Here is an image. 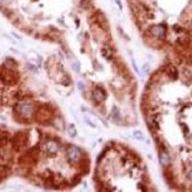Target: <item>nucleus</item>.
Segmentation results:
<instances>
[{"label": "nucleus", "mask_w": 192, "mask_h": 192, "mask_svg": "<svg viewBox=\"0 0 192 192\" xmlns=\"http://www.w3.org/2000/svg\"><path fill=\"white\" fill-rule=\"evenodd\" d=\"M66 155L70 160L77 163L81 159V151H80V149L77 146H70L69 150H67V152H66Z\"/></svg>", "instance_id": "nucleus-5"}, {"label": "nucleus", "mask_w": 192, "mask_h": 192, "mask_svg": "<svg viewBox=\"0 0 192 192\" xmlns=\"http://www.w3.org/2000/svg\"><path fill=\"white\" fill-rule=\"evenodd\" d=\"M73 67H74V70H76V71H79V69H78V63H74Z\"/></svg>", "instance_id": "nucleus-17"}, {"label": "nucleus", "mask_w": 192, "mask_h": 192, "mask_svg": "<svg viewBox=\"0 0 192 192\" xmlns=\"http://www.w3.org/2000/svg\"><path fill=\"white\" fill-rule=\"evenodd\" d=\"M67 132H69V136L70 137H76L77 136V130H76V126L73 125V124H71V125L69 126V131H67Z\"/></svg>", "instance_id": "nucleus-12"}, {"label": "nucleus", "mask_w": 192, "mask_h": 192, "mask_svg": "<svg viewBox=\"0 0 192 192\" xmlns=\"http://www.w3.org/2000/svg\"><path fill=\"white\" fill-rule=\"evenodd\" d=\"M167 73L172 79H176L177 78V69L174 66H169L167 67Z\"/></svg>", "instance_id": "nucleus-11"}, {"label": "nucleus", "mask_w": 192, "mask_h": 192, "mask_svg": "<svg viewBox=\"0 0 192 192\" xmlns=\"http://www.w3.org/2000/svg\"><path fill=\"white\" fill-rule=\"evenodd\" d=\"M188 178L190 179V180H192V170H191V171L188 173Z\"/></svg>", "instance_id": "nucleus-16"}, {"label": "nucleus", "mask_w": 192, "mask_h": 192, "mask_svg": "<svg viewBox=\"0 0 192 192\" xmlns=\"http://www.w3.org/2000/svg\"><path fill=\"white\" fill-rule=\"evenodd\" d=\"M101 55H103L105 59L111 60L113 58V51H112V48H111L110 46H107V45L103 46V47H101Z\"/></svg>", "instance_id": "nucleus-8"}, {"label": "nucleus", "mask_w": 192, "mask_h": 192, "mask_svg": "<svg viewBox=\"0 0 192 192\" xmlns=\"http://www.w3.org/2000/svg\"><path fill=\"white\" fill-rule=\"evenodd\" d=\"M0 80H1L4 84L7 85H14L18 80L17 74L12 71V69L5 66L4 69H0Z\"/></svg>", "instance_id": "nucleus-1"}, {"label": "nucleus", "mask_w": 192, "mask_h": 192, "mask_svg": "<svg viewBox=\"0 0 192 192\" xmlns=\"http://www.w3.org/2000/svg\"><path fill=\"white\" fill-rule=\"evenodd\" d=\"M26 142H27V136L25 134L24 132H19L14 136L13 142H12V145H13V149L15 151H19L21 150L24 146H25Z\"/></svg>", "instance_id": "nucleus-3"}, {"label": "nucleus", "mask_w": 192, "mask_h": 192, "mask_svg": "<svg viewBox=\"0 0 192 192\" xmlns=\"http://www.w3.org/2000/svg\"><path fill=\"white\" fill-rule=\"evenodd\" d=\"M92 98L96 103H103L106 99V92L103 90V87L97 86L92 92Z\"/></svg>", "instance_id": "nucleus-7"}, {"label": "nucleus", "mask_w": 192, "mask_h": 192, "mask_svg": "<svg viewBox=\"0 0 192 192\" xmlns=\"http://www.w3.org/2000/svg\"><path fill=\"white\" fill-rule=\"evenodd\" d=\"M53 125H54V127H57L58 130H60V131H64L65 130L64 120H61V119H57V120H54V121H53Z\"/></svg>", "instance_id": "nucleus-10"}, {"label": "nucleus", "mask_w": 192, "mask_h": 192, "mask_svg": "<svg viewBox=\"0 0 192 192\" xmlns=\"http://www.w3.org/2000/svg\"><path fill=\"white\" fill-rule=\"evenodd\" d=\"M111 117H112L113 120H116V123H118V120H119V112L117 111L116 107H113L112 112H111Z\"/></svg>", "instance_id": "nucleus-13"}, {"label": "nucleus", "mask_w": 192, "mask_h": 192, "mask_svg": "<svg viewBox=\"0 0 192 192\" xmlns=\"http://www.w3.org/2000/svg\"><path fill=\"white\" fill-rule=\"evenodd\" d=\"M134 137L138 138V139H143L144 136H143V133L140 132V131H134Z\"/></svg>", "instance_id": "nucleus-14"}, {"label": "nucleus", "mask_w": 192, "mask_h": 192, "mask_svg": "<svg viewBox=\"0 0 192 192\" xmlns=\"http://www.w3.org/2000/svg\"><path fill=\"white\" fill-rule=\"evenodd\" d=\"M14 110L23 119H30L33 116V106L28 103H18Z\"/></svg>", "instance_id": "nucleus-2"}, {"label": "nucleus", "mask_w": 192, "mask_h": 192, "mask_svg": "<svg viewBox=\"0 0 192 192\" xmlns=\"http://www.w3.org/2000/svg\"><path fill=\"white\" fill-rule=\"evenodd\" d=\"M58 150H59V145L54 140H47L44 144V151L48 155H54L58 152Z\"/></svg>", "instance_id": "nucleus-6"}, {"label": "nucleus", "mask_w": 192, "mask_h": 192, "mask_svg": "<svg viewBox=\"0 0 192 192\" xmlns=\"http://www.w3.org/2000/svg\"><path fill=\"white\" fill-rule=\"evenodd\" d=\"M159 158H160V163H162L163 166H167L170 163V157L167 154L166 151H162L159 153Z\"/></svg>", "instance_id": "nucleus-9"}, {"label": "nucleus", "mask_w": 192, "mask_h": 192, "mask_svg": "<svg viewBox=\"0 0 192 192\" xmlns=\"http://www.w3.org/2000/svg\"><path fill=\"white\" fill-rule=\"evenodd\" d=\"M78 87H79L80 90H84V84H82L81 81H80V82H78Z\"/></svg>", "instance_id": "nucleus-15"}, {"label": "nucleus", "mask_w": 192, "mask_h": 192, "mask_svg": "<svg viewBox=\"0 0 192 192\" xmlns=\"http://www.w3.org/2000/svg\"><path fill=\"white\" fill-rule=\"evenodd\" d=\"M52 118V112L50 110H47L46 107H41L35 112V119L39 123H44V121H47Z\"/></svg>", "instance_id": "nucleus-4"}]
</instances>
